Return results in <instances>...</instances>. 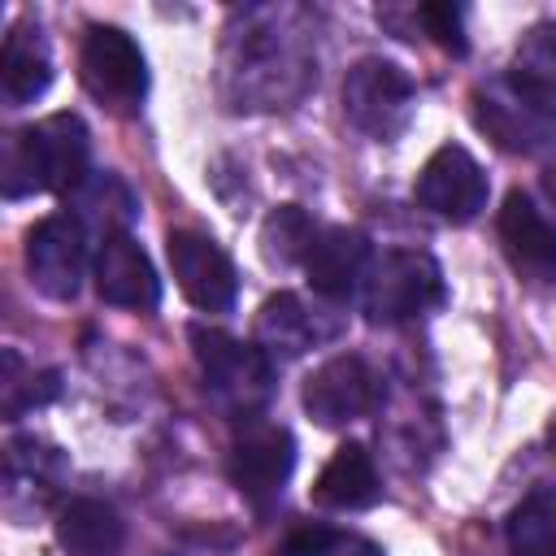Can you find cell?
Here are the masks:
<instances>
[{
	"mask_svg": "<svg viewBox=\"0 0 556 556\" xmlns=\"http://www.w3.org/2000/svg\"><path fill=\"white\" fill-rule=\"evenodd\" d=\"M508 552L513 556H552L556 552V491H530L513 513H508Z\"/></svg>",
	"mask_w": 556,
	"mask_h": 556,
	"instance_id": "cell-18",
	"label": "cell"
},
{
	"mask_svg": "<svg viewBox=\"0 0 556 556\" xmlns=\"http://www.w3.org/2000/svg\"><path fill=\"white\" fill-rule=\"evenodd\" d=\"M87 161H91V135H87L83 117L52 113V117L22 126L17 135L4 139L0 182H4L9 200L35 195V191L74 195L87 182Z\"/></svg>",
	"mask_w": 556,
	"mask_h": 556,
	"instance_id": "cell-1",
	"label": "cell"
},
{
	"mask_svg": "<svg viewBox=\"0 0 556 556\" xmlns=\"http://www.w3.org/2000/svg\"><path fill=\"white\" fill-rule=\"evenodd\" d=\"M378 404V378L361 356H330L304 378V408L317 426H348Z\"/></svg>",
	"mask_w": 556,
	"mask_h": 556,
	"instance_id": "cell-11",
	"label": "cell"
},
{
	"mask_svg": "<svg viewBox=\"0 0 556 556\" xmlns=\"http://www.w3.org/2000/svg\"><path fill=\"white\" fill-rule=\"evenodd\" d=\"M339 543V534L321 521H300L282 534V543L274 547V556H330Z\"/></svg>",
	"mask_w": 556,
	"mask_h": 556,
	"instance_id": "cell-24",
	"label": "cell"
},
{
	"mask_svg": "<svg viewBox=\"0 0 556 556\" xmlns=\"http://www.w3.org/2000/svg\"><path fill=\"white\" fill-rule=\"evenodd\" d=\"M26 274L48 300H74L87 274V226L74 213H48L26 230Z\"/></svg>",
	"mask_w": 556,
	"mask_h": 556,
	"instance_id": "cell-7",
	"label": "cell"
},
{
	"mask_svg": "<svg viewBox=\"0 0 556 556\" xmlns=\"http://www.w3.org/2000/svg\"><path fill=\"white\" fill-rule=\"evenodd\" d=\"M56 543L70 556H117L126 543V526L100 500H70L56 513Z\"/></svg>",
	"mask_w": 556,
	"mask_h": 556,
	"instance_id": "cell-17",
	"label": "cell"
},
{
	"mask_svg": "<svg viewBox=\"0 0 556 556\" xmlns=\"http://www.w3.org/2000/svg\"><path fill=\"white\" fill-rule=\"evenodd\" d=\"M17 365L22 361L13 352H4V417H22L26 408H39V404L56 400V391H61V382H56L52 369L17 378Z\"/></svg>",
	"mask_w": 556,
	"mask_h": 556,
	"instance_id": "cell-22",
	"label": "cell"
},
{
	"mask_svg": "<svg viewBox=\"0 0 556 556\" xmlns=\"http://www.w3.org/2000/svg\"><path fill=\"white\" fill-rule=\"evenodd\" d=\"M165 252H169V269H174L178 291H182L195 308H204V313H226V308H235V295H239L235 265H230V256H226L208 235L169 230Z\"/></svg>",
	"mask_w": 556,
	"mask_h": 556,
	"instance_id": "cell-8",
	"label": "cell"
},
{
	"mask_svg": "<svg viewBox=\"0 0 556 556\" xmlns=\"http://www.w3.org/2000/svg\"><path fill=\"white\" fill-rule=\"evenodd\" d=\"M443 300V269L430 252H387L361 282V308L378 326L421 317Z\"/></svg>",
	"mask_w": 556,
	"mask_h": 556,
	"instance_id": "cell-2",
	"label": "cell"
},
{
	"mask_svg": "<svg viewBox=\"0 0 556 556\" xmlns=\"http://www.w3.org/2000/svg\"><path fill=\"white\" fill-rule=\"evenodd\" d=\"M552 556H556V552H552Z\"/></svg>",
	"mask_w": 556,
	"mask_h": 556,
	"instance_id": "cell-26",
	"label": "cell"
},
{
	"mask_svg": "<svg viewBox=\"0 0 556 556\" xmlns=\"http://www.w3.org/2000/svg\"><path fill=\"white\" fill-rule=\"evenodd\" d=\"M191 343L200 374L222 404H230L235 413H256L265 404L274 374H269V356L256 343L230 339L226 330H208V326H191Z\"/></svg>",
	"mask_w": 556,
	"mask_h": 556,
	"instance_id": "cell-4",
	"label": "cell"
},
{
	"mask_svg": "<svg viewBox=\"0 0 556 556\" xmlns=\"http://www.w3.org/2000/svg\"><path fill=\"white\" fill-rule=\"evenodd\" d=\"M413 195L421 208H430L443 222H473L486 204V174L460 143H443L421 165Z\"/></svg>",
	"mask_w": 556,
	"mask_h": 556,
	"instance_id": "cell-9",
	"label": "cell"
},
{
	"mask_svg": "<svg viewBox=\"0 0 556 556\" xmlns=\"http://www.w3.org/2000/svg\"><path fill=\"white\" fill-rule=\"evenodd\" d=\"M513 74L526 78L530 87L556 96V26H534V30L526 35V43L517 48Z\"/></svg>",
	"mask_w": 556,
	"mask_h": 556,
	"instance_id": "cell-21",
	"label": "cell"
},
{
	"mask_svg": "<svg viewBox=\"0 0 556 556\" xmlns=\"http://www.w3.org/2000/svg\"><path fill=\"white\" fill-rule=\"evenodd\" d=\"M313 339H317V330H313V321H308V313H304V304L295 295H274L256 313V343H261L265 356L269 352L300 356Z\"/></svg>",
	"mask_w": 556,
	"mask_h": 556,
	"instance_id": "cell-19",
	"label": "cell"
},
{
	"mask_svg": "<svg viewBox=\"0 0 556 556\" xmlns=\"http://www.w3.org/2000/svg\"><path fill=\"white\" fill-rule=\"evenodd\" d=\"M417 22L426 26V35L447 48V52H465V13L460 4H447V0H430L417 9Z\"/></svg>",
	"mask_w": 556,
	"mask_h": 556,
	"instance_id": "cell-23",
	"label": "cell"
},
{
	"mask_svg": "<svg viewBox=\"0 0 556 556\" xmlns=\"http://www.w3.org/2000/svg\"><path fill=\"white\" fill-rule=\"evenodd\" d=\"M343 113L356 130L387 143L395 139L413 117V83L400 65L365 56L343 78Z\"/></svg>",
	"mask_w": 556,
	"mask_h": 556,
	"instance_id": "cell-6",
	"label": "cell"
},
{
	"mask_svg": "<svg viewBox=\"0 0 556 556\" xmlns=\"http://www.w3.org/2000/svg\"><path fill=\"white\" fill-rule=\"evenodd\" d=\"M304 274H308V287L326 300L352 295L369 274V239L348 226L321 230L304 256Z\"/></svg>",
	"mask_w": 556,
	"mask_h": 556,
	"instance_id": "cell-13",
	"label": "cell"
},
{
	"mask_svg": "<svg viewBox=\"0 0 556 556\" xmlns=\"http://www.w3.org/2000/svg\"><path fill=\"white\" fill-rule=\"evenodd\" d=\"M365 556H374V552H365Z\"/></svg>",
	"mask_w": 556,
	"mask_h": 556,
	"instance_id": "cell-25",
	"label": "cell"
},
{
	"mask_svg": "<svg viewBox=\"0 0 556 556\" xmlns=\"http://www.w3.org/2000/svg\"><path fill=\"white\" fill-rule=\"evenodd\" d=\"M291 469H295V443L282 426L252 421L239 430V439L230 447V482L239 486L243 500L269 504L287 486Z\"/></svg>",
	"mask_w": 556,
	"mask_h": 556,
	"instance_id": "cell-10",
	"label": "cell"
},
{
	"mask_svg": "<svg viewBox=\"0 0 556 556\" xmlns=\"http://www.w3.org/2000/svg\"><path fill=\"white\" fill-rule=\"evenodd\" d=\"M382 486H378V469L369 460V452L361 443H343L334 447V456L321 465L317 482H313V500L321 508H339V513H356L378 504Z\"/></svg>",
	"mask_w": 556,
	"mask_h": 556,
	"instance_id": "cell-15",
	"label": "cell"
},
{
	"mask_svg": "<svg viewBox=\"0 0 556 556\" xmlns=\"http://www.w3.org/2000/svg\"><path fill=\"white\" fill-rule=\"evenodd\" d=\"M317 235L321 230L313 226V217L300 204H278L265 217V226H261V252L274 265H291V261H304L308 256V248H313Z\"/></svg>",
	"mask_w": 556,
	"mask_h": 556,
	"instance_id": "cell-20",
	"label": "cell"
},
{
	"mask_svg": "<svg viewBox=\"0 0 556 556\" xmlns=\"http://www.w3.org/2000/svg\"><path fill=\"white\" fill-rule=\"evenodd\" d=\"M91 278H96V291L104 304L135 308V313H148L161 304V278H156L148 252L130 235H109L96 248Z\"/></svg>",
	"mask_w": 556,
	"mask_h": 556,
	"instance_id": "cell-12",
	"label": "cell"
},
{
	"mask_svg": "<svg viewBox=\"0 0 556 556\" xmlns=\"http://www.w3.org/2000/svg\"><path fill=\"white\" fill-rule=\"evenodd\" d=\"M48 83H52V52H48L39 26H17L4 39V52H0L4 100L9 104H30L48 91Z\"/></svg>",
	"mask_w": 556,
	"mask_h": 556,
	"instance_id": "cell-16",
	"label": "cell"
},
{
	"mask_svg": "<svg viewBox=\"0 0 556 556\" xmlns=\"http://www.w3.org/2000/svg\"><path fill=\"white\" fill-rule=\"evenodd\" d=\"M500 243L521 274H534V278L556 274V226L543 217V208H534L530 195L508 191L500 208Z\"/></svg>",
	"mask_w": 556,
	"mask_h": 556,
	"instance_id": "cell-14",
	"label": "cell"
},
{
	"mask_svg": "<svg viewBox=\"0 0 556 556\" xmlns=\"http://www.w3.org/2000/svg\"><path fill=\"white\" fill-rule=\"evenodd\" d=\"M83 87L113 113H135L148 96V61L139 43L117 26H91L78 48Z\"/></svg>",
	"mask_w": 556,
	"mask_h": 556,
	"instance_id": "cell-3",
	"label": "cell"
},
{
	"mask_svg": "<svg viewBox=\"0 0 556 556\" xmlns=\"http://www.w3.org/2000/svg\"><path fill=\"white\" fill-rule=\"evenodd\" d=\"M478 126L508 152H534L556 130V96L508 74L473 96Z\"/></svg>",
	"mask_w": 556,
	"mask_h": 556,
	"instance_id": "cell-5",
	"label": "cell"
}]
</instances>
